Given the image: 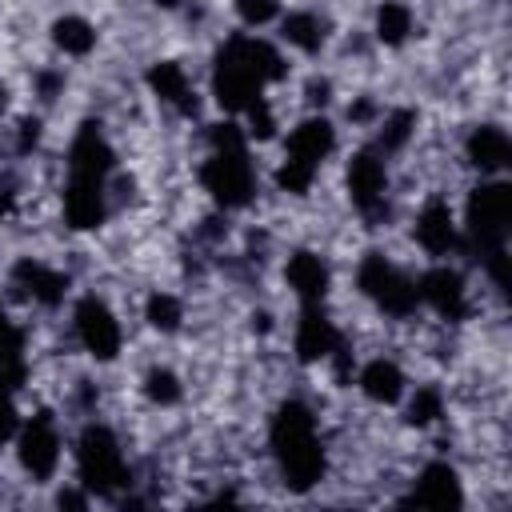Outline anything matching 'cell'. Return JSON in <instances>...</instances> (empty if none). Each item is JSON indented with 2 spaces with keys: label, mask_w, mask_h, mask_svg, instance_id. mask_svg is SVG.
Returning a JSON list of instances; mask_svg holds the SVG:
<instances>
[{
  "label": "cell",
  "mask_w": 512,
  "mask_h": 512,
  "mask_svg": "<svg viewBox=\"0 0 512 512\" xmlns=\"http://www.w3.org/2000/svg\"><path fill=\"white\" fill-rule=\"evenodd\" d=\"M148 88H152L164 104L180 108L184 116L196 112V92H192V84H188V72H184L176 60H160V64H152V68H148Z\"/></svg>",
  "instance_id": "obj_20"
},
{
  "label": "cell",
  "mask_w": 512,
  "mask_h": 512,
  "mask_svg": "<svg viewBox=\"0 0 512 512\" xmlns=\"http://www.w3.org/2000/svg\"><path fill=\"white\" fill-rule=\"evenodd\" d=\"M156 4H160V8H176L180 0H156Z\"/></svg>",
  "instance_id": "obj_34"
},
{
  "label": "cell",
  "mask_w": 512,
  "mask_h": 512,
  "mask_svg": "<svg viewBox=\"0 0 512 512\" xmlns=\"http://www.w3.org/2000/svg\"><path fill=\"white\" fill-rule=\"evenodd\" d=\"M12 432H16V408H12V396L0 392V444H4Z\"/></svg>",
  "instance_id": "obj_30"
},
{
  "label": "cell",
  "mask_w": 512,
  "mask_h": 512,
  "mask_svg": "<svg viewBox=\"0 0 512 512\" xmlns=\"http://www.w3.org/2000/svg\"><path fill=\"white\" fill-rule=\"evenodd\" d=\"M416 132V112H408V108H400V112H392L388 120H384V128H380V136H376V144H380V152H396V148H404L408 144V136Z\"/></svg>",
  "instance_id": "obj_26"
},
{
  "label": "cell",
  "mask_w": 512,
  "mask_h": 512,
  "mask_svg": "<svg viewBox=\"0 0 512 512\" xmlns=\"http://www.w3.org/2000/svg\"><path fill=\"white\" fill-rule=\"evenodd\" d=\"M288 76V64L284 56L268 44V40H256V36H228L220 56H216V68H212V92L220 100V108L228 112H244L248 104L260 100V88L268 80H284Z\"/></svg>",
  "instance_id": "obj_1"
},
{
  "label": "cell",
  "mask_w": 512,
  "mask_h": 512,
  "mask_svg": "<svg viewBox=\"0 0 512 512\" xmlns=\"http://www.w3.org/2000/svg\"><path fill=\"white\" fill-rule=\"evenodd\" d=\"M12 336H20V328L8 320V312H4V304H0V344H4V340H12Z\"/></svg>",
  "instance_id": "obj_31"
},
{
  "label": "cell",
  "mask_w": 512,
  "mask_h": 512,
  "mask_svg": "<svg viewBox=\"0 0 512 512\" xmlns=\"http://www.w3.org/2000/svg\"><path fill=\"white\" fill-rule=\"evenodd\" d=\"M144 316L156 332H176L180 320H184V304L172 296V292H152L148 304H144Z\"/></svg>",
  "instance_id": "obj_24"
},
{
  "label": "cell",
  "mask_w": 512,
  "mask_h": 512,
  "mask_svg": "<svg viewBox=\"0 0 512 512\" xmlns=\"http://www.w3.org/2000/svg\"><path fill=\"white\" fill-rule=\"evenodd\" d=\"M64 216L72 228H96L104 220V180H72L64 188Z\"/></svg>",
  "instance_id": "obj_18"
},
{
  "label": "cell",
  "mask_w": 512,
  "mask_h": 512,
  "mask_svg": "<svg viewBox=\"0 0 512 512\" xmlns=\"http://www.w3.org/2000/svg\"><path fill=\"white\" fill-rule=\"evenodd\" d=\"M268 440H272V452H276V464H280L288 488L304 492L324 476V448L316 436V416L300 400L280 404V412L272 416Z\"/></svg>",
  "instance_id": "obj_2"
},
{
  "label": "cell",
  "mask_w": 512,
  "mask_h": 512,
  "mask_svg": "<svg viewBox=\"0 0 512 512\" xmlns=\"http://www.w3.org/2000/svg\"><path fill=\"white\" fill-rule=\"evenodd\" d=\"M332 144H336V132H332V124H328L324 116L300 120V124L292 128L288 144H284V164H280V172H276V184H280L284 192H292V196H304V192L312 188V180H316L320 160L332 152Z\"/></svg>",
  "instance_id": "obj_4"
},
{
  "label": "cell",
  "mask_w": 512,
  "mask_h": 512,
  "mask_svg": "<svg viewBox=\"0 0 512 512\" xmlns=\"http://www.w3.org/2000/svg\"><path fill=\"white\" fill-rule=\"evenodd\" d=\"M76 468H80V480H84L96 496H116V492L128 484L124 456H120V448H116V436H112L104 424H88V428L80 432Z\"/></svg>",
  "instance_id": "obj_6"
},
{
  "label": "cell",
  "mask_w": 512,
  "mask_h": 512,
  "mask_svg": "<svg viewBox=\"0 0 512 512\" xmlns=\"http://www.w3.org/2000/svg\"><path fill=\"white\" fill-rule=\"evenodd\" d=\"M144 392H148L156 404H176V400H180V380H176L168 368H152L148 380H144Z\"/></svg>",
  "instance_id": "obj_28"
},
{
  "label": "cell",
  "mask_w": 512,
  "mask_h": 512,
  "mask_svg": "<svg viewBox=\"0 0 512 512\" xmlns=\"http://www.w3.org/2000/svg\"><path fill=\"white\" fill-rule=\"evenodd\" d=\"M360 392L376 404H396L404 396V372L392 360H372L360 372Z\"/></svg>",
  "instance_id": "obj_21"
},
{
  "label": "cell",
  "mask_w": 512,
  "mask_h": 512,
  "mask_svg": "<svg viewBox=\"0 0 512 512\" xmlns=\"http://www.w3.org/2000/svg\"><path fill=\"white\" fill-rule=\"evenodd\" d=\"M60 504H68V508H84V496H76V492H64V496H60Z\"/></svg>",
  "instance_id": "obj_32"
},
{
  "label": "cell",
  "mask_w": 512,
  "mask_h": 512,
  "mask_svg": "<svg viewBox=\"0 0 512 512\" xmlns=\"http://www.w3.org/2000/svg\"><path fill=\"white\" fill-rule=\"evenodd\" d=\"M284 40L296 44V48H304V52H316L320 40H324L320 20H316L312 12H292V16H284Z\"/></svg>",
  "instance_id": "obj_25"
},
{
  "label": "cell",
  "mask_w": 512,
  "mask_h": 512,
  "mask_svg": "<svg viewBox=\"0 0 512 512\" xmlns=\"http://www.w3.org/2000/svg\"><path fill=\"white\" fill-rule=\"evenodd\" d=\"M464 152H468L472 168H480L484 176L508 168V160H512V144H508V132H504L500 124H480V128H472Z\"/></svg>",
  "instance_id": "obj_16"
},
{
  "label": "cell",
  "mask_w": 512,
  "mask_h": 512,
  "mask_svg": "<svg viewBox=\"0 0 512 512\" xmlns=\"http://www.w3.org/2000/svg\"><path fill=\"white\" fill-rule=\"evenodd\" d=\"M436 416H444V396H440V388L420 384L416 396H412V404H408V424L424 428V424H432Z\"/></svg>",
  "instance_id": "obj_27"
},
{
  "label": "cell",
  "mask_w": 512,
  "mask_h": 512,
  "mask_svg": "<svg viewBox=\"0 0 512 512\" xmlns=\"http://www.w3.org/2000/svg\"><path fill=\"white\" fill-rule=\"evenodd\" d=\"M416 244L428 256H448L460 240H456V224H452V208L444 200H428L416 216Z\"/></svg>",
  "instance_id": "obj_14"
},
{
  "label": "cell",
  "mask_w": 512,
  "mask_h": 512,
  "mask_svg": "<svg viewBox=\"0 0 512 512\" xmlns=\"http://www.w3.org/2000/svg\"><path fill=\"white\" fill-rule=\"evenodd\" d=\"M52 40H56V48L68 52V56H88L92 44H96V28H92L84 16H60V20L52 24Z\"/></svg>",
  "instance_id": "obj_22"
},
{
  "label": "cell",
  "mask_w": 512,
  "mask_h": 512,
  "mask_svg": "<svg viewBox=\"0 0 512 512\" xmlns=\"http://www.w3.org/2000/svg\"><path fill=\"white\" fill-rule=\"evenodd\" d=\"M408 32H412V8L400 4V0H384L376 8V36L384 44H404Z\"/></svg>",
  "instance_id": "obj_23"
},
{
  "label": "cell",
  "mask_w": 512,
  "mask_h": 512,
  "mask_svg": "<svg viewBox=\"0 0 512 512\" xmlns=\"http://www.w3.org/2000/svg\"><path fill=\"white\" fill-rule=\"evenodd\" d=\"M212 140V156L200 168V184L212 192L216 204L224 208H244L256 192V172L244 148V132L236 124H216L208 132Z\"/></svg>",
  "instance_id": "obj_3"
},
{
  "label": "cell",
  "mask_w": 512,
  "mask_h": 512,
  "mask_svg": "<svg viewBox=\"0 0 512 512\" xmlns=\"http://www.w3.org/2000/svg\"><path fill=\"white\" fill-rule=\"evenodd\" d=\"M12 280H16L32 300H40L44 308H56V304L64 300V292H68V276L56 272V268H48V264H40V260H32V256H20V260H16Z\"/></svg>",
  "instance_id": "obj_15"
},
{
  "label": "cell",
  "mask_w": 512,
  "mask_h": 512,
  "mask_svg": "<svg viewBox=\"0 0 512 512\" xmlns=\"http://www.w3.org/2000/svg\"><path fill=\"white\" fill-rule=\"evenodd\" d=\"M356 284H360V292H364L368 300H376V304H380V312H388V316H396V320L412 316V312H416V304H420L416 280H412V276H404V272H400L388 256H380V252H368V256L360 260Z\"/></svg>",
  "instance_id": "obj_7"
},
{
  "label": "cell",
  "mask_w": 512,
  "mask_h": 512,
  "mask_svg": "<svg viewBox=\"0 0 512 512\" xmlns=\"http://www.w3.org/2000/svg\"><path fill=\"white\" fill-rule=\"evenodd\" d=\"M512 228V188L492 180L472 188L468 196V224H464V248L480 260L492 248H504Z\"/></svg>",
  "instance_id": "obj_5"
},
{
  "label": "cell",
  "mask_w": 512,
  "mask_h": 512,
  "mask_svg": "<svg viewBox=\"0 0 512 512\" xmlns=\"http://www.w3.org/2000/svg\"><path fill=\"white\" fill-rule=\"evenodd\" d=\"M340 344V328L320 312V304H304L300 324H296V356L304 364L332 356V348Z\"/></svg>",
  "instance_id": "obj_13"
},
{
  "label": "cell",
  "mask_w": 512,
  "mask_h": 512,
  "mask_svg": "<svg viewBox=\"0 0 512 512\" xmlns=\"http://www.w3.org/2000/svg\"><path fill=\"white\" fill-rule=\"evenodd\" d=\"M236 12H240V20L244 24H268V20H276V0H236Z\"/></svg>",
  "instance_id": "obj_29"
},
{
  "label": "cell",
  "mask_w": 512,
  "mask_h": 512,
  "mask_svg": "<svg viewBox=\"0 0 512 512\" xmlns=\"http://www.w3.org/2000/svg\"><path fill=\"white\" fill-rule=\"evenodd\" d=\"M384 192H388V172H384L380 152H372V148L352 152V156H348V196H352V204H356L368 220H380V212H384Z\"/></svg>",
  "instance_id": "obj_8"
},
{
  "label": "cell",
  "mask_w": 512,
  "mask_h": 512,
  "mask_svg": "<svg viewBox=\"0 0 512 512\" xmlns=\"http://www.w3.org/2000/svg\"><path fill=\"white\" fill-rule=\"evenodd\" d=\"M112 160L116 156H112L108 140L100 136V128L96 124H84L76 132L72 148H68V176L72 180H104L112 172Z\"/></svg>",
  "instance_id": "obj_12"
},
{
  "label": "cell",
  "mask_w": 512,
  "mask_h": 512,
  "mask_svg": "<svg viewBox=\"0 0 512 512\" xmlns=\"http://www.w3.org/2000/svg\"><path fill=\"white\" fill-rule=\"evenodd\" d=\"M4 104H8V92H4V84H0V112H4Z\"/></svg>",
  "instance_id": "obj_35"
},
{
  "label": "cell",
  "mask_w": 512,
  "mask_h": 512,
  "mask_svg": "<svg viewBox=\"0 0 512 512\" xmlns=\"http://www.w3.org/2000/svg\"><path fill=\"white\" fill-rule=\"evenodd\" d=\"M416 292H420V300H428L444 320H464V312H468L464 276H460L456 268H448V264L424 272V276L416 280Z\"/></svg>",
  "instance_id": "obj_11"
},
{
  "label": "cell",
  "mask_w": 512,
  "mask_h": 512,
  "mask_svg": "<svg viewBox=\"0 0 512 512\" xmlns=\"http://www.w3.org/2000/svg\"><path fill=\"white\" fill-rule=\"evenodd\" d=\"M288 288L300 296V304H320L328 296V264L316 252H292L284 264Z\"/></svg>",
  "instance_id": "obj_17"
},
{
  "label": "cell",
  "mask_w": 512,
  "mask_h": 512,
  "mask_svg": "<svg viewBox=\"0 0 512 512\" xmlns=\"http://www.w3.org/2000/svg\"><path fill=\"white\" fill-rule=\"evenodd\" d=\"M8 212H12V192H4V188H0V220H4Z\"/></svg>",
  "instance_id": "obj_33"
},
{
  "label": "cell",
  "mask_w": 512,
  "mask_h": 512,
  "mask_svg": "<svg viewBox=\"0 0 512 512\" xmlns=\"http://www.w3.org/2000/svg\"><path fill=\"white\" fill-rule=\"evenodd\" d=\"M460 500H464L460 496V480L444 460L428 464L420 472V480H416V492L408 496V504H424V508H456Z\"/></svg>",
  "instance_id": "obj_19"
},
{
  "label": "cell",
  "mask_w": 512,
  "mask_h": 512,
  "mask_svg": "<svg viewBox=\"0 0 512 512\" xmlns=\"http://www.w3.org/2000/svg\"><path fill=\"white\" fill-rule=\"evenodd\" d=\"M20 464L36 476V480H48L56 472V460H60V436L52 428V420L40 412L32 416L24 428H20Z\"/></svg>",
  "instance_id": "obj_10"
},
{
  "label": "cell",
  "mask_w": 512,
  "mask_h": 512,
  "mask_svg": "<svg viewBox=\"0 0 512 512\" xmlns=\"http://www.w3.org/2000/svg\"><path fill=\"white\" fill-rule=\"evenodd\" d=\"M76 336H80V344H84L96 360H112V356L120 352V324H116V316L108 312V304L96 300V296H84V300L76 304Z\"/></svg>",
  "instance_id": "obj_9"
}]
</instances>
